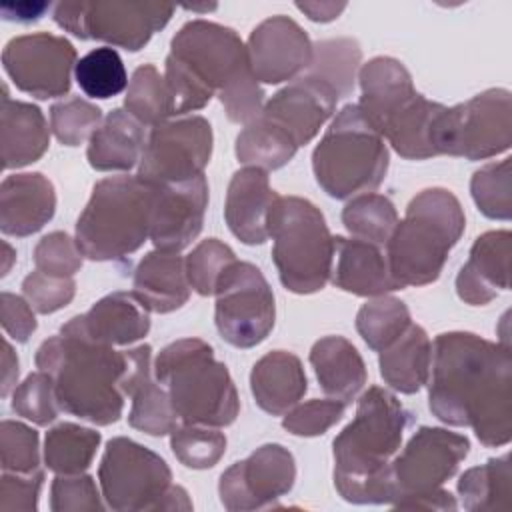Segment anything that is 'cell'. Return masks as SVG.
I'll return each instance as SVG.
<instances>
[{
	"mask_svg": "<svg viewBox=\"0 0 512 512\" xmlns=\"http://www.w3.org/2000/svg\"><path fill=\"white\" fill-rule=\"evenodd\" d=\"M470 192L478 210L492 220H510L512 216V182L510 158L492 162L474 172Z\"/></svg>",
	"mask_w": 512,
	"mask_h": 512,
	"instance_id": "44",
	"label": "cell"
},
{
	"mask_svg": "<svg viewBox=\"0 0 512 512\" xmlns=\"http://www.w3.org/2000/svg\"><path fill=\"white\" fill-rule=\"evenodd\" d=\"M0 464L4 472L30 474L40 470L38 432L16 420L0 424Z\"/></svg>",
	"mask_w": 512,
	"mask_h": 512,
	"instance_id": "48",
	"label": "cell"
},
{
	"mask_svg": "<svg viewBox=\"0 0 512 512\" xmlns=\"http://www.w3.org/2000/svg\"><path fill=\"white\" fill-rule=\"evenodd\" d=\"M36 366L52 376L60 410L98 426L114 424L122 416L120 382L128 356L88 338L74 318L40 344Z\"/></svg>",
	"mask_w": 512,
	"mask_h": 512,
	"instance_id": "4",
	"label": "cell"
},
{
	"mask_svg": "<svg viewBox=\"0 0 512 512\" xmlns=\"http://www.w3.org/2000/svg\"><path fill=\"white\" fill-rule=\"evenodd\" d=\"M128 370L120 382L124 396L132 398L128 424L150 436H166L176 428V412L168 392L152 378V348L148 344L126 350Z\"/></svg>",
	"mask_w": 512,
	"mask_h": 512,
	"instance_id": "21",
	"label": "cell"
},
{
	"mask_svg": "<svg viewBox=\"0 0 512 512\" xmlns=\"http://www.w3.org/2000/svg\"><path fill=\"white\" fill-rule=\"evenodd\" d=\"M468 450L470 440L462 434L432 426L418 428L406 448L392 458V506L442 488L456 474Z\"/></svg>",
	"mask_w": 512,
	"mask_h": 512,
	"instance_id": "14",
	"label": "cell"
},
{
	"mask_svg": "<svg viewBox=\"0 0 512 512\" xmlns=\"http://www.w3.org/2000/svg\"><path fill=\"white\" fill-rule=\"evenodd\" d=\"M156 510H192V500L182 486H170Z\"/></svg>",
	"mask_w": 512,
	"mask_h": 512,
	"instance_id": "59",
	"label": "cell"
},
{
	"mask_svg": "<svg viewBox=\"0 0 512 512\" xmlns=\"http://www.w3.org/2000/svg\"><path fill=\"white\" fill-rule=\"evenodd\" d=\"M18 380V358L8 340H4L2 352V396H8L12 388H16Z\"/></svg>",
	"mask_w": 512,
	"mask_h": 512,
	"instance_id": "58",
	"label": "cell"
},
{
	"mask_svg": "<svg viewBox=\"0 0 512 512\" xmlns=\"http://www.w3.org/2000/svg\"><path fill=\"white\" fill-rule=\"evenodd\" d=\"M388 148L358 104L344 106L312 152L320 188L344 200L380 186L388 170Z\"/></svg>",
	"mask_w": 512,
	"mask_h": 512,
	"instance_id": "8",
	"label": "cell"
},
{
	"mask_svg": "<svg viewBox=\"0 0 512 512\" xmlns=\"http://www.w3.org/2000/svg\"><path fill=\"white\" fill-rule=\"evenodd\" d=\"M50 8V2H4L0 6L4 20H18V22H30L38 20L46 10Z\"/></svg>",
	"mask_w": 512,
	"mask_h": 512,
	"instance_id": "56",
	"label": "cell"
},
{
	"mask_svg": "<svg viewBox=\"0 0 512 512\" xmlns=\"http://www.w3.org/2000/svg\"><path fill=\"white\" fill-rule=\"evenodd\" d=\"M74 76L90 98H114L128 86V74L120 54L110 46L90 50L76 62Z\"/></svg>",
	"mask_w": 512,
	"mask_h": 512,
	"instance_id": "41",
	"label": "cell"
},
{
	"mask_svg": "<svg viewBox=\"0 0 512 512\" xmlns=\"http://www.w3.org/2000/svg\"><path fill=\"white\" fill-rule=\"evenodd\" d=\"M512 234L508 230H490L476 238L468 262L456 276L460 300L472 306H484L510 286Z\"/></svg>",
	"mask_w": 512,
	"mask_h": 512,
	"instance_id": "22",
	"label": "cell"
},
{
	"mask_svg": "<svg viewBox=\"0 0 512 512\" xmlns=\"http://www.w3.org/2000/svg\"><path fill=\"white\" fill-rule=\"evenodd\" d=\"M296 8L302 10L314 22H330L344 12L346 4L344 2H296Z\"/></svg>",
	"mask_w": 512,
	"mask_h": 512,
	"instance_id": "57",
	"label": "cell"
},
{
	"mask_svg": "<svg viewBox=\"0 0 512 512\" xmlns=\"http://www.w3.org/2000/svg\"><path fill=\"white\" fill-rule=\"evenodd\" d=\"M212 142V126L202 116L162 122L146 140L138 178L154 186L196 178L210 162Z\"/></svg>",
	"mask_w": 512,
	"mask_h": 512,
	"instance_id": "15",
	"label": "cell"
},
{
	"mask_svg": "<svg viewBox=\"0 0 512 512\" xmlns=\"http://www.w3.org/2000/svg\"><path fill=\"white\" fill-rule=\"evenodd\" d=\"M58 408L54 380L48 372H34L14 388L12 410L38 426L54 422L58 418Z\"/></svg>",
	"mask_w": 512,
	"mask_h": 512,
	"instance_id": "46",
	"label": "cell"
},
{
	"mask_svg": "<svg viewBox=\"0 0 512 512\" xmlns=\"http://www.w3.org/2000/svg\"><path fill=\"white\" fill-rule=\"evenodd\" d=\"M236 260L230 246L218 238L202 240L186 258V276L190 288L200 296H210L216 290V282L222 272Z\"/></svg>",
	"mask_w": 512,
	"mask_h": 512,
	"instance_id": "47",
	"label": "cell"
},
{
	"mask_svg": "<svg viewBox=\"0 0 512 512\" xmlns=\"http://www.w3.org/2000/svg\"><path fill=\"white\" fill-rule=\"evenodd\" d=\"M346 404L340 400H310L290 408L282 426L294 436H320L344 416Z\"/></svg>",
	"mask_w": 512,
	"mask_h": 512,
	"instance_id": "51",
	"label": "cell"
},
{
	"mask_svg": "<svg viewBox=\"0 0 512 512\" xmlns=\"http://www.w3.org/2000/svg\"><path fill=\"white\" fill-rule=\"evenodd\" d=\"M154 376L166 386L172 408L184 424L222 428L240 412L228 368L200 338H182L162 348L154 360Z\"/></svg>",
	"mask_w": 512,
	"mask_h": 512,
	"instance_id": "6",
	"label": "cell"
},
{
	"mask_svg": "<svg viewBox=\"0 0 512 512\" xmlns=\"http://www.w3.org/2000/svg\"><path fill=\"white\" fill-rule=\"evenodd\" d=\"M56 192L40 172L12 174L0 186V230L6 236H30L54 216Z\"/></svg>",
	"mask_w": 512,
	"mask_h": 512,
	"instance_id": "24",
	"label": "cell"
},
{
	"mask_svg": "<svg viewBox=\"0 0 512 512\" xmlns=\"http://www.w3.org/2000/svg\"><path fill=\"white\" fill-rule=\"evenodd\" d=\"M338 92L318 76H300L278 90L262 108V118L284 130L296 146L308 144L334 114Z\"/></svg>",
	"mask_w": 512,
	"mask_h": 512,
	"instance_id": "20",
	"label": "cell"
},
{
	"mask_svg": "<svg viewBox=\"0 0 512 512\" xmlns=\"http://www.w3.org/2000/svg\"><path fill=\"white\" fill-rule=\"evenodd\" d=\"M410 324L408 306L394 296H376L356 314L358 334L376 352L388 348Z\"/></svg>",
	"mask_w": 512,
	"mask_h": 512,
	"instance_id": "40",
	"label": "cell"
},
{
	"mask_svg": "<svg viewBox=\"0 0 512 512\" xmlns=\"http://www.w3.org/2000/svg\"><path fill=\"white\" fill-rule=\"evenodd\" d=\"M156 186L138 176H110L94 184L76 222L80 252L96 262L122 260L150 236Z\"/></svg>",
	"mask_w": 512,
	"mask_h": 512,
	"instance_id": "7",
	"label": "cell"
},
{
	"mask_svg": "<svg viewBox=\"0 0 512 512\" xmlns=\"http://www.w3.org/2000/svg\"><path fill=\"white\" fill-rule=\"evenodd\" d=\"M206 206L208 182L204 174L156 186L150 220V240L156 250L180 252L186 248L202 230Z\"/></svg>",
	"mask_w": 512,
	"mask_h": 512,
	"instance_id": "19",
	"label": "cell"
},
{
	"mask_svg": "<svg viewBox=\"0 0 512 512\" xmlns=\"http://www.w3.org/2000/svg\"><path fill=\"white\" fill-rule=\"evenodd\" d=\"M124 108L142 126H158L172 116L166 80L152 64H142L134 70L128 82Z\"/></svg>",
	"mask_w": 512,
	"mask_h": 512,
	"instance_id": "39",
	"label": "cell"
},
{
	"mask_svg": "<svg viewBox=\"0 0 512 512\" xmlns=\"http://www.w3.org/2000/svg\"><path fill=\"white\" fill-rule=\"evenodd\" d=\"M308 388L302 362L296 354L274 350L264 354L250 372V390L256 404L272 414H286Z\"/></svg>",
	"mask_w": 512,
	"mask_h": 512,
	"instance_id": "30",
	"label": "cell"
},
{
	"mask_svg": "<svg viewBox=\"0 0 512 512\" xmlns=\"http://www.w3.org/2000/svg\"><path fill=\"white\" fill-rule=\"evenodd\" d=\"M246 52L258 82L280 84L310 68L314 46L298 22L288 16H272L252 30Z\"/></svg>",
	"mask_w": 512,
	"mask_h": 512,
	"instance_id": "18",
	"label": "cell"
},
{
	"mask_svg": "<svg viewBox=\"0 0 512 512\" xmlns=\"http://www.w3.org/2000/svg\"><path fill=\"white\" fill-rule=\"evenodd\" d=\"M76 62V48L64 36L48 32L12 38L2 52L4 72L14 86L40 100L64 96L70 90Z\"/></svg>",
	"mask_w": 512,
	"mask_h": 512,
	"instance_id": "16",
	"label": "cell"
},
{
	"mask_svg": "<svg viewBox=\"0 0 512 512\" xmlns=\"http://www.w3.org/2000/svg\"><path fill=\"white\" fill-rule=\"evenodd\" d=\"M272 260L280 282L294 294L324 288L334 264V236L324 214L306 198L278 196L268 214Z\"/></svg>",
	"mask_w": 512,
	"mask_h": 512,
	"instance_id": "9",
	"label": "cell"
},
{
	"mask_svg": "<svg viewBox=\"0 0 512 512\" xmlns=\"http://www.w3.org/2000/svg\"><path fill=\"white\" fill-rule=\"evenodd\" d=\"M98 480L102 498L112 510L138 512L158 508L172 486V472L156 452L118 436L106 444Z\"/></svg>",
	"mask_w": 512,
	"mask_h": 512,
	"instance_id": "12",
	"label": "cell"
},
{
	"mask_svg": "<svg viewBox=\"0 0 512 512\" xmlns=\"http://www.w3.org/2000/svg\"><path fill=\"white\" fill-rule=\"evenodd\" d=\"M432 344L426 330L410 324L388 348L380 352V376L402 394H414L430 378Z\"/></svg>",
	"mask_w": 512,
	"mask_h": 512,
	"instance_id": "33",
	"label": "cell"
},
{
	"mask_svg": "<svg viewBox=\"0 0 512 512\" xmlns=\"http://www.w3.org/2000/svg\"><path fill=\"white\" fill-rule=\"evenodd\" d=\"M332 282L344 292L356 296H384L398 290L400 284L392 278L388 260L380 246L358 238H334Z\"/></svg>",
	"mask_w": 512,
	"mask_h": 512,
	"instance_id": "26",
	"label": "cell"
},
{
	"mask_svg": "<svg viewBox=\"0 0 512 512\" xmlns=\"http://www.w3.org/2000/svg\"><path fill=\"white\" fill-rule=\"evenodd\" d=\"M102 110L78 96L56 102L50 108V128L64 146H80L100 126Z\"/></svg>",
	"mask_w": 512,
	"mask_h": 512,
	"instance_id": "45",
	"label": "cell"
},
{
	"mask_svg": "<svg viewBox=\"0 0 512 512\" xmlns=\"http://www.w3.org/2000/svg\"><path fill=\"white\" fill-rule=\"evenodd\" d=\"M144 146L142 124L116 108L90 136L86 156L98 172H124L140 164Z\"/></svg>",
	"mask_w": 512,
	"mask_h": 512,
	"instance_id": "31",
	"label": "cell"
},
{
	"mask_svg": "<svg viewBox=\"0 0 512 512\" xmlns=\"http://www.w3.org/2000/svg\"><path fill=\"white\" fill-rule=\"evenodd\" d=\"M132 288L152 312L168 314L182 308L190 296L186 260L178 252H148L134 270Z\"/></svg>",
	"mask_w": 512,
	"mask_h": 512,
	"instance_id": "29",
	"label": "cell"
},
{
	"mask_svg": "<svg viewBox=\"0 0 512 512\" xmlns=\"http://www.w3.org/2000/svg\"><path fill=\"white\" fill-rule=\"evenodd\" d=\"M216 328L236 348L260 344L274 328L276 304L260 268L234 260L216 282Z\"/></svg>",
	"mask_w": 512,
	"mask_h": 512,
	"instance_id": "13",
	"label": "cell"
},
{
	"mask_svg": "<svg viewBox=\"0 0 512 512\" xmlns=\"http://www.w3.org/2000/svg\"><path fill=\"white\" fill-rule=\"evenodd\" d=\"M362 50L352 38L322 40L314 46L310 76L326 80L338 96H348L354 88V74L358 70Z\"/></svg>",
	"mask_w": 512,
	"mask_h": 512,
	"instance_id": "42",
	"label": "cell"
},
{
	"mask_svg": "<svg viewBox=\"0 0 512 512\" xmlns=\"http://www.w3.org/2000/svg\"><path fill=\"white\" fill-rule=\"evenodd\" d=\"M44 472H4L0 478V512H36Z\"/></svg>",
	"mask_w": 512,
	"mask_h": 512,
	"instance_id": "53",
	"label": "cell"
},
{
	"mask_svg": "<svg viewBox=\"0 0 512 512\" xmlns=\"http://www.w3.org/2000/svg\"><path fill=\"white\" fill-rule=\"evenodd\" d=\"M462 506L470 512H492L512 508L510 454L490 458L486 464L468 468L458 480Z\"/></svg>",
	"mask_w": 512,
	"mask_h": 512,
	"instance_id": "35",
	"label": "cell"
},
{
	"mask_svg": "<svg viewBox=\"0 0 512 512\" xmlns=\"http://www.w3.org/2000/svg\"><path fill=\"white\" fill-rule=\"evenodd\" d=\"M164 80L172 116L200 110L212 96L220 98L236 124H250L264 108V92L250 70L244 42L232 28L216 22L190 20L176 32Z\"/></svg>",
	"mask_w": 512,
	"mask_h": 512,
	"instance_id": "2",
	"label": "cell"
},
{
	"mask_svg": "<svg viewBox=\"0 0 512 512\" xmlns=\"http://www.w3.org/2000/svg\"><path fill=\"white\" fill-rule=\"evenodd\" d=\"M82 258L84 254L80 252L76 240H72L66 232H50L34 248L36 270L48 276L72 278L80 270Z\"/></svg>",
	"mask_w": 512,
	"mask_h": 512,
	"instance_id": "50",
	"label": "cell"
},
{
	"mask_svg": "<svg viewBox=\"0 0 512 512\" xmlns=\"http://www.w3.org/2000/svg\"><path fill=\"white\" fill-rule=\"evenodd\" d=\"M456 506H458L456 498L448 490L438 488L420 498L404 500V502L396 504L394 508H400V510H456Z\"/></svg>",
	"mask_w": 512,
	"mask_h": 512,
	"instance_id": "55",
	"label": "cell"
},
{
	"mask_svg": "<svg viewBox=\"0 0 512 512\" xmlns=\"http://www.w3.org/2000/svg\"><path fill=\"white\" fill-rule=\"evenodd\" d=\"M32 310L30 302L22 296L2 292V328L12 340L26 342L34 334L38 324Z\"/></svg>",
	"mask_w": 512,
	"mask_h": 512,
	"instance_id": "54",
	"label": "cell"
},
{
	"mask_svg": "<svg viewBox=\"0 0 512 512\" xmlns=\"http://www.w3.org/2000/svg\"><path fill=\"white\" fill-rule=\"evenodd\" d=\"M4 256H6V262H4V268H2V276H6L8 274V270H10V262L14 260V250L10 248V244H6L4 242Z\"/></svg>",
	"mask_w": 512,
	"mask_h": 512,
	"instance_id": "60",
	"label": "cell"
},
{
	"mask_svg": "<svg viewBox=\"0 0 512 512\" xmlns=\"http://www.w3.org/2000/svg\"><path fill=\"white\" fill-rule=\"evenodd\" d=\"M342 224L354 238L386 246L398 224V212L390 198L364 192L344 206Z\"/></svg>",
	"mask_w": 512,
	"mask_h": 512,
	"instance_id": "38",
	"label": "cell"
},
{
	"mask_svg": "<svg viewBox=\"0 0 512 512\" xmlns=\"http://www.w3.org/2000/svg\"><path fill=\"white\" fill-rule=\"evenodd\" d=\"M464 226V210L450 190L426 188L416 194L386 242L388 268L400 288L438 280Z\"/></svg>",
	"mask_w": 512,
	"mask_h": 512,
	"instance_id": "5",
	"label": "cell"
},
{
	"mask_svg": "<svg viewBox=\"0 0 512 512\" xmlns=\"http://www.w3.org/2000/svg\"><path fill=\"white\" fill-rule=\"evenodd\" d=\"M148 308L134 292H112L100 298L86 314L74 316L82 332L94 342L126 346L144 338L150 330Z\"/></svg>",
	"mask_w": 512,
	"mask_h": 512,
	"instance_id": "27",
	"label": "cell"
},
{
	"mask_svg": "<svg viewBox=\"0 0 512 512\" xmlns=\"http://www.w3.org/2000/svg\"><path fill=\"white\" fill-rule=\"evenodd\" d=\"M296 480V462L282 444H264L232 464L218 484L220 502L230 512L260 510L288 494Z\"/></svg>",
	"mask_w": 512,
	"mask_h": 512,
	"instance_id": "17",
	"label": "cell"
},
{
	"mask_svg": "<svg viewBox=\"0 0 512 512\" xmlns=\"http://www.w3.org/2000/svg\"><path fill=\"white\" fill-rule=\"evenodd\" d=\"M362 96L358 108L380 132L418 94L412 76L402 62L390 56H376L360 68Z\"/></svg>",
	"mask_w": 512,
	"mask_h": 512,
	"instance_id": "25",
	"label": "cell"
},
{
	"mask_svg": "<svg viewBox=\"0 0 512 512\" xmlns=\"http://www.w3.org/2000/svg\"><path fill=\"white\" fill-rule=\"evenodd\" d=\"M100 432L72 422L48 430L44 438V462L56 474H82L100 446Z\"/></svg>",
	"mask_w": 512,
	"mask_h": 512,
	"instance_id": "36",
	"label": "cell"
},
{
	"mask_svg": "<svg viewBox=\"0 0 512 512\" xmlns=\"http://www.w3.org/2000/svg\"><path fill=\"white\" fill-rule=\"evenodd\" d=\"M428 406L440 422L472 428L484 446L508 444L512 438L510 346L472 332L438 334Z\"/></svg>",
	"mask_w": 512,
	"mask_h": 512,
	"instance_id": "1",
	"label": "cell"
},
{
	"mask_svg": "<svg viewBox=\"0 0 512 512\" xmlns=\"http://www.w3.org/2000/svg\"><path fill=\"white\" fill-rule=\"evenodd\" d=\"M22 292L38 314H52L72 302L76 284L72 278L48 276L40 270H34L24 278Z\"/></svg>",
	"mask_w": 512,
	"mask_h": 512,
	"instance_id": "52",
	"label": "cell"
},
{
	"mask_svg": "<svg viewBox=\"0 0 512 512\" xmlns=\"http://www.w3.org/2000/svg\"><path fill=\"white\" fill-rule=\"evenodd\" d=\"M410 414L400 400L370 386L354 420L334 438V486L352 504H392L390 464L400 450Z\"/></svg>",
	"mask_w": 512,
	"mask_h": 512,
	"instance_id": "3",
	"label": "cell"
},
{
	"mask_svg": "<svg viewBox=\"0 0 512 512\" xmlns=\"http://www.w3.org/2000/svg\"><path fill=\"white\" fill-rule=\"evenodd\" d=\"M174 14V6L160 2H60L54 6V22L82 38L136 52L162 30Z\"/></svg>",
	"mask_w": 512,
	"mask_h": 512,
	"instance_id": "11",
	"label": "cell"
},
{
	"mask_svg": "<svg viewBox=\"0 0 512 512\" xmlns=\"http://www.w3.org/2000/svg\"><path fill=\"white\" fill-rule=\"evenodd\" d=\"M512 144V96L504 88L484 90L452 108H442L432 126L436 156L484 160Z\"/></svg>",
	"mask_w": 512,
	"mask_h": 512,
	"instance_id": "10",
	"label": "cell"
},
{
	"mask_svg": "<svg viewBox=\"0 0 512 512\" xmlns=\"http://www.w3.org/2000/svg\"><path fill=\"white\" fill-rule=\"evenodd\" d=\"M310 364L320 388L344 404L354 400L368 378L360 352L342 336L320 338L310 350Z\"/></svg>",
	"mask_w": 512,
	"mask_h": 512,
	"instance_id": "32",
	"label": "cell"
},
{
	"mask_svg": "<svg viewBox=\"0 0 512 512\" xmlns=\"http://www.w3.org/2000/svg\"><path fill=\"white\" fill-rule=\"evenodd\" d=\"M442 104L426 100L422 94H416L382 130V138L406 160H426L436 156L432 146V126Z\"/></svg>",
	"mask_w": 512,
	"mask_h": 512,
	"instance_id": "34",
	"label": "cell"
},
{
	"mask_svg": "<svg viewBox=\"0 0 512 512\" xmlns=\"http://www.w3.org/2000/svg\"><path fill=\"white\" fill-rule=\"evenodd\" d=\"M2 168H22L44 156L50 144V130L42 110L28 102L10 100L4 90L0 106Z\"/></svg>",
	"mask_w": 512,
	"mask_h": 512,
	"instance_id": "28",
	"label": "cell"
},
{
	"mask_svg": "<svg viewBox=\"0 0 512 512\" xmlns=\"http://www.w3.org/2000/svg\"><path fill=\"white\" fill-rule=\"evenodd\" d=\"M170 448L186 468L206 470L224 456L226 436L212 426L184 424L170 432Z\"/></svg>",
	"mask_w": 512,
	"mask_h": 512,
	"instance_id": "43",
	"label": "cell"
},
{
	"mask_svg": "<svg viewBox=\"0 0 512 512\" xmlns=\"http://www.w3.org/2000/svg\"><path fill=\"white\" fill-rule=\"evenodd\" d=\"M276 198L278 194L270 188L266 170L246 166L234 172L224 202V218L230 232L248 246L264 244L268 240V214Z\"/></svg>",
	"mask_w": 512,
	"mask_h": 512,
	"instance_id": "23",
	"label": "cell"
},
{
	"mask_svg": "<svg viewBox=\"0 0 512 512\" xmlns=\"http://www.w3.org/2000/svg\"><path fill=\"white\" fill-rule=\"evenodd\" d=\"M52 512H100L102 500L88 474H58L50 488Z\"/></svg>",
	"mask_w": 512,
	"mask_h": 512,
	"instance_id": "49",
	"label": "cell"
},
{
	"mask_svg": "<svg viewBox=\"0 0 512 512\" xmlns=\"http://www.w3.org/2000/svg\"><path fill=\"white\" fill-rule=\"evenodd\" d=\"M298 146L278 126L258 116L236 138V158L242 164H250L262 170H278L288 164Z\"/></svg>",
	"mask_w": 512,
	"mask_h": 512,
	"instance_id": "37",
	"label": "cell"
}]
</instances>
